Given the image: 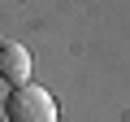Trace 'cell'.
Returning <instances> with one entry per match:
<instances>
[{
    "label": "cell",
    "instance_id": "obj_1",
    "mask_svg": "<svg viewBox=\"0 0 130 122\" xmlns=\"http://www.w3.org/2000/svg\"><path fill=\"white\" fill-rule=\"evenodd\" d=\"M0 109H5V122H56V96L39 83H22L13 87L5 100H0Z\"/></svg>",
    "mask_w": 130,
    "mask_h": 122
},
{
    "label": "cell",
    "instance_id": "obj_2",
    "mask_svg": "<svg viewBox=\"0 0 130 122\" xmlns=\"http://www.w3.org/2000/svg\"><path fill=\"white\" fill-rule=\"evenodd\" d=\"M35 61L22 44H0V79L9 87H22V83H35Z\"/></svg>",
    "mask_w": 130,
    "mask_h": 122
},
{
    "label": "cell",
    "instance_id": "obj_3",
    "mask_svg": "<svg viewBox=\"0 0 130 122\" xmlns=\"http://www.w3.org/2000/svg\"><path fill=\"white\" fill-rule=\"evenodd\" d=\"M0 118H5V109H0Z\"/></svg>",
    "mask_w": 130,
    "mask_h": 122
}]
</instances>
